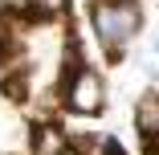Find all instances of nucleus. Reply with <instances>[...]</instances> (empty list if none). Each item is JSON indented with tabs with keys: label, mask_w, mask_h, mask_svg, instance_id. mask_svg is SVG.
Instances as JSON below:
<instances>
[{
	"label": "nucleus",
	"mask_w": 159,
	"mask_h": 155,
	"mask_svg": "<svg viewBox=\"0 0 159 155\" xmlns=\"http://www.w3.org/2000/svg\"><path fill=\"white\" fill-rule=\"evenodd\" d=\"M139 4L135 0H114V4H94V16H90V25H94V33H98V41L110 49V53H118L126 41H131L135 33H139Z\"/></svg>",
	"instance_id": "nucleus-1"
},
{
	"label": "nucleus",
	"mask_w": 159,
	"mask_h": 155,
	"mask_svg": "<svg viewBox=\"0 0 159 155\" xmlns=\"http://www.w3.org/2000/svg\"><path fill=\"white\" fill-rule=\"evenodd\" d=\"M106 102V90H102V78L94 70H74L70 82H66V106L74 114H98Z\"/></svg>",
	"instance_id": "nucleus-2"
},
{
	"label": "nucleus",
	"mask_w": 159,
	"mask_h": 155,
	"mask_svg": "<svg viewBox=\"0 0 159 155\" xmlns=\"http://www.w3.org/2000/svg\"><path fill=\"white\" fill-rule=\"evenodd\" d=\"M135 127H139V139L143 147L151 151V143L159 139V90H147L135 106Z\"/></svg>",
	"instance_id": "nucleus-3"
},
{
	"label": "nucleus",
	"mask_w": 159,
	"mask_h": 155,
	"mask_svg": "<svg viewBox=\"0 0 159 155\" xmlns=\"http://www.w3.org/2000/svg\"><path fill=\"white\" fill-rule=\"evenodd\" d=\"M33 155H66V135L53 122H37L33 131Z\"/></svg>",
	"instance_id": "nucleus-4"
},
{
	"label": "nucleus",
	"mask_w": 159,
	"mask_h": 155,
	"mask_svg": "<svg viewBox=\"0 0 159 155\" xmlns=\"http://www.w3.org/2000/svg\"><path fill=\"white\" fill-rule=\"evenodd\" d=\"M151 155H159V139H155V143H151Z\"/></svg>",
	"instance_id": "nucleus-5"
},
{
	"label": "nucleus",
	"mask_w": 159,
	"mask_h": 155,
	"mask_svg": "<svg viewBox=\"0 0 159 155\" xmlns=\"http://www.w3.org/2000/svg\"><path fill=\"white\" fill-rule=\"evenodd\" d=\"M66 155H78V151H66Z\"/></svg>",
	"instance_id": "nucleus-6"
}]
</instances>
